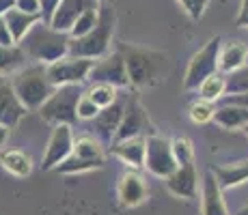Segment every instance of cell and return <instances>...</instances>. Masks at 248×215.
<instances>
[{
  "instance_id": "d6986e66",
  "label": "cell",
  "mask_w": 248,
  "mask_h": 215,
  "mask_svg": "<svg viewBox=\"0 0 248 215\" xmlns=\"http://www.w3.org/2000/svg\"><path fill=\"white\" fill-rule=\"evenodd\" d=\"M110 153L114 157L127 164L130 168H145V153H147V136L130 138V140H119L110 144Z\"/></svg>"
},
{
  "instance_id": "74e56055",
  "label": "cell",
  "mask_w": 248,
  "mask_h": 215,
  "mask_svg": "<svg viewBox=\"0 0 248 215\" xmlns=\"http://www.w3.org/2000/svg\"><path fill=\"white\" fill-rule=\"evenodd\" d=\"M235 26L237 28H248V0H242V7H240V13H237Z\"/></svg>"
},
{
  "instance_id": "836d02e7",
  "label": "cell",
  "mask_w": 248,
  "mask_h": 215,
  "mask_svg": "<svg viewBox=\"0 0 248 215\" xmlns=\"http://www.w3.org/2000/svg\"><path fill=\"white\" fill-rule=\"evenodd\" d=\"M16 9L31 15H41V2L39 0H16Z\"/></svg>"
},
{
  "instance_id": "1f68e13d",
  "label": "cell",
  "mask_w": 248,
  "mask_h": 215,
  "mask_svg": "<svg viewBox=\"0 0 248 215\" xmlns=\"http://www.w3.org/2000/svg\"><path fill=\"white\" fill-rule=\"evenodd\" d=\"M181 4V9L186 11V15L190 17V20H201L205 9H207V4L212 2V0H177Z\"/></svg>"
},
{
  "instance_id": "e0dca14e",
  "label": "cell",
  "mask_w": 248,
  "mask_h": 215,
  "mask_svg": "<svg viewBox=\"0 0 248 215\" xmlns=\"http://www.w3.org/2000/svg\"><path fill=\"white\" fill-rule=\"evenodd\" d=\"M201 213L203 215H229L225 198H222V187L218 183L216 174L212 170L205 172L201 181Z\"/></svg>"
},
{
  "instance_id": "60d3db41",
  "label": "cell",
  "mask_w": 248,
  "mask_h": 215,
  "mask_svg": "<svg viewBox=\"0 0 248 215\" xmlns=\"http://www.w3.org/2000/svg\"><path fill=\"white\" fill-rule=\"evenodd\" d=\"M235 215H248V204H246V207H244V209H240V211H237Z\"/></svg>"
},
{
  "instance_id": "ffe728a7",
  "label": "cell",
  "mask_w": 248,
  "mask_h": 215,
  "mask_svg": "<svg viewBox=\"0 0 248 215\" xmlns=\"http://www.w3.org/2000/svg\"><path fill=\"white\" fill-rule=\"evenodd\" d=\"M248 60V47L242 41H231L220 47V56H218V71L220 73H233L240 67H244Z\"/></svg>"
},
{
  "instance_id": "30bf717a",
  "label": "cell",
  "mask_w": 248,
  "mask_h": 215,
  "mask_svg": "<svg viewBox=\"0 0 248 215\" xmlns=\"http://www.w3.org/2000/svg\"><path fill=\"white\" fill-rule=\"evenodd\" d=\"M91 84H110L117 88H125L130 86V75H127V67L123 60L121 52H110L108 56L95 60L93 69L89 73Z\"/></svg>"
},
{
  "instance_id": "7bdbcfd3",
  "label": "cell",
  "mask_w": 248,
  "mask_h": 215,
  "mask_svg": "<svg viewBox=\"0 0 248 215\" xmlns=\"http://www.w3.org/2000/svg\"><path fill=\"white\" fill-rule=\"evenodd\" d=\"M244 131H246V136H248V125H246V127H244Z\"/></svg>"
},
{
  "instance_id": "4316f807",
  "label": "cell",
  "mask_w": 248,
  "mask_h": 215,
  "mask_svg": "<svg viewBox=\"0 0 248 215\" xmlns=\"http://www.w3.org/2000/svg\"><path fill=\"white\" fill-rule=\"evenodd\" d=\"M87 95L93 99V103L99 110H104V108L112 106V103L119 99V88L117 86H110V84H91Z\"/></svg>"
},
{
  "instance_id": "7402d4cb",
  "label": "cell",
  "mask_w": 248,
  "mask_h": 215,
  "mask_svg": "<svg viewBox=\"0 0 248 215\" xmlns=\"http://www.w3.org/2000/svg\"><path fill=\"white\" fill-rule=\"evenodd\" d=\"M0 166L9 172V174L17 176V179H26L32 172V159L24 151L7 149L0 153Z\"/></svg>"
},
{
  "instance_id": "6da1fadb",
  "label": "cell",
  "mask_w": 248,
  "mask_h": 215,
  "mask_svg": "<svg viewBox=\"0 0 248 215\" xmlns=\"http://www.w3.org/2000/svg\"><path fill=\"white\" fill-rule=\"evenodd\" d=\"M119 52L125 60L130 86H134V88H154L169 78L170 58L166 52L151 50V47H138L132 43H121Z\"/></svg>"
},
{
  "instance_id": "4fadbf2b",
  "label": "cell",
  "mask_w": 248,
  "mask_h": 215,
  "mask_svg": "<svg viewBox=\"0 0 248 215\" xmlns=\"http://www.w3.org/2000/svg\"><path fill=\"white\" fill-rule=\"evenodd\" d=\"M123 112H125V99L123 101L117 99L112 106L99 110V114L93 118V131L102 144H112L114 142V136H117L119 125H121Z\"/></svg>"
},
{
  "instance_id": "ee69618b",
  "label": "cell",
  "mask_w": 248,
  "mask_h": 215,
  "mask_svg": "<svg viewBox=\"0 0 248 215\" xmlns=\"http://www.w3.org/2000/svg\"><path fill=\"white\" fill-rule=\"evenodd\" d=\"M246 65H248V60H246Z\"/></svg>"
},
{
  "instance_id": "484cf974",
  "label": "cell",
  "mask_w": 248,
  "mask_h": 215,
  "mask_svg": "<svg viewBox=\"0 0 248 215\" xmlns=\"http://www.w3.org/2000/svg\"><path fill=\"white\" fill-rule=\"evenodd\" d=\"M199 93H201V99L205 101H218V99H222L227 95V75L225 73H214L209 75L205 82L199 86Z\"/></svg>"
},
{
  "instance_id": "ba28073f",
  "label": "cell",
  "mask_w": 248,
  "mask_h": 215,
  "mask_svg": "<svg viewBox=\"0 0 248 215\" xmlns=\"http://www.w3.org/2000/svg\"><path fill=\"white\" fill-rule=\"evenodd\" d=\"M93 65H95V60H91V58H80V56L67 54L65 58L56 60V63L46 65V69H47V78H50L52 86L59 88V86L87 82Z\"/></svg>"
},
{
  "instance_id": "8fae6325",
  "label": "cell",
  "mask_w": 248,
  "mask_h": 215,
  "mask_svg": "<svg viewBox=\"0 0 248 215\" xmlns=\"http://www.w3.org/2000/svg\"><path fill=\"white\" fill-rule=\"evenodd\" d=\"M74 129L71 125H54L50 133V140L44 151V159H41V168L44 170H56L65 159L74 153Z\"/></svg>"
},
{
  "instance_id": "5b68a950",
  "label": "cell",
  "mask_w": 248,
  "mask_h": 215,
  "mask_svg": "<svg viewBox=\"0 0 248 215\" xmlns=\"http://www.w3.org/2000/svg\"><path fill=\"white\" fill-rule=\"evenodd\" d=\"M82 95H84V90L80 84H69V86L54 88V93L39 108L41 118L46 123H52V125H74L78 121L76 108H78V101Z\"/></svg>"
},
{
  "instance_id": "7c38bea8",
  "label": "cell",
  "mask_w": 248,
  "mask_h": 215,
  "mask_svg": "<svg viewBox=\"0 0 248 215\" xmlns=\"http://www.w3.org/2000/svg\"><path fill=\"white\" fill-rule=\"evenodd\" d=\"M149 127H151V121H149V116H147L142 103L138 101L136 95H127L125 112H123L121 125H119V131H117V136H114V142L145 136V129H149Z\"/></svg>"
},
{
  "instance_id": "3957f363",
  "label": "cell",
  "mask_w": 248,
  "mask_h": 215,
  "mask_svg": "<svg viewBox=\"0 0 248 215\" xmlns=\"http://www.w3.org/2000/svg\"><path fill=\"white\" fill-rule=\"evenodd\" d=\"M99 22L89 35L78 37L69 41V54L80 56V58L99 60L110 54V43L114 35V24H117V13L108 0H99Z\"/></svg>"
},
{
  "instance_id": "b9f144b4",
  "label": "cell",
  "mask_w": 248,
  "mask_h": 215,
  "mask_svg": "<svg viewBox=\"0 0 248 215\" xmlns=\"http://www.w3.org/2000/svg\"><path fill=\"white\" fill-rule=\"evenodd\" d=\"M89 2H91V4H99V0H89Z\"/></svg>"
},
{
  "instance_id": "8992f818",
  "label": "cell",
  "mask_w": 248,
  "mask_h": 215,
  "mask_svg": "<svg viewBox=\"0 0 248 215\" xmlns=\"http://www.w3.org/2000/svg\"><path fill=\"white\" fill-rule=\"evenodd\" d=\"M104 164H106L104 144L93 136H82L76 138L74 153L56 168V172H61V174H80V172L104 168Z\"/></svg>"
},
{
  "instance_id": "f546056e",
  "label": "cell",
  "mask_w": 248,
  "mask_h": 215,
  "mask_svg": "<svg viewBox=\"0 0 248 215\" xmlns=\"http://www.w3.org/2000/svg\"><path fill=\"white\" fill-rule=\"evenodd\" d=\"M248 93V65L240 67L237 71L227 75V95Z\"/></svg>"
},
{
  "instance_id": "603a6c76",
  "label": "cell",
  "mask_w": 248,
  "mask_h": 215,
  "mask_svg": "<svg viewBox=\"0 0 248 215\" xmlns=\"http://www.w3.org/2000/svg\"><path fill=\"white\" fill-rule=\"evenodd\" d=\"M212 172L216 174L222 189H233L248 181V159L237 161V164H231V166H216Z\"/></svg>"
},
{
  "instance_id": "9c48e42d",
  "label": "cell",
  "mask_w": 248,
  "mask_h": 215,
  "mask_svg": "<svg viewBox=\"0 0 248 215\" xmlns=\"http://www.w3.org/2000/svg\"><path fill=\"white\" fill-rule=\"evenodd\" d=\"M145 168L158 179H166L177 170V159L173 153V140L162 136H147Z\"/></svg>"
},
{
  "instance_id": "83f0119b",
  "label": "cell",
  "mask_w": 248,
  "mask_h": 215,
  "mask_svg": "<svg viewBox=\"0 0 248 215\" xmlns=\"http://www.w3.org/2000/svg\"><path fill=\"white\" fill-rule=\"evenodd\" d=\"M97 7H99V4H97ZM97 7L87 9V11L78 17V22L74 24V28H71V32H69L71 39H78V37L89 35V32L97 26V22H99V9Z\"/></svg>"
},
{
  "instance_id": "5bb4252c",
  "label": "cell",
  "mask_w": 248,
  "mask_h": 215,
  "mask_svg": "<svg viewBox=\"0 0 248 215\" xmlns=\"http://www.w3.org/2000/svg\"><path fill=\"white\" fill-rule=\"evenodd\" d=\"M117 196H119V202H121L123 207L134 209V207H140V204L147 200L149 189H147L145 179H142L138 172L127 170V172H123L121 179H119Z\"/></svg>"
},
{
  "instance_id": "44dd1931",
  "label": "cell",
  "mask_w": 248,
  "mask_h": 215,
  "mask_svg": "<svg viewBox=\"0 0 248 215\" xmlns=\"http://www.w3.org/2000/svg\"><path fill=\"white\" fill-rule=\"evenodd\" d=\"M214 123L222 129H244L248 125V108L235 103H222L214 112Z\"/></svg>"
},
{
  "instance_id": "4dcf8cb0",
  "label": "cell",
  "mask_w": 248,
  "mask_h": 215,
  "mask_svg": "<svg viewBox=\"0 0 248 215\" xmlns=\"http://www.w3.org/2000/svg\"><path fill=\"white\" fill-rule=\"evenodd\" d=\"M173 153H175V159H177V166L192 164L194 161V146L188 138H175L173 140Z\"/></svg>"
},
{
  "instance_id": "ac0fdd59",
  "label": "cell",
  "mask_w": 248,
  "mask_h": 215,
  "mask_svg": "<svg viewBox=\"0 0 248 215\" xmlns=\"http://www.w3.org/2000/svg\"><path fill=\"white\" fill-rule=\"evenodd\" d=\"M26 112L28 110L17 99L11 82H0V125L9 129L17 127V123L22 121Z\"/></svg>"
},
{
  "instance_id": "d6a6232c",
  "label": "cell",
  "mask_w": 248,
  "mask_h": 215,
  "mask_svg": "<svg viewBox=\"0 0 248 215\" xmlns=\"http://www.w3.org/2000/svg\"><path fill=\"white\" fill-rule=\"evenodd\" d=\"M76 114H78V118H82V121H93V118L99 114V108L93 103V99L87 95V90H84V95L80 97L78 108H76Z\"/></svg>"
},
{
  "instance_id": "9a60e30c",
  "label": "cell",
  "mask_w": 248,
  "mask_h": 215,
  "mask_svg": "<svg viewBox=\"0 0 248 215\" xmlns=\"http://www.w3.org/2000/svg\"><path fill=\"white\" fill-rule=\"evenodd\" d=\"M166 189L177 198H197L199 194V170L192 164L177 166V170L170 176H166Z\"/></svg>"
},
{
  "instance_id": "f35d334b",
  "label": "cell",
  "mask_w": 248,
  "mask_h": 215,
  "mask_svg": "<svg viewBox=\"0 0 248 215\" xmlns=\"http://www.w3.org/2000/svg\"><path fill=\"white\" fill-rule=\"evenodd\" d=\"M11 9H16V0H0V17H4Z\"/></svg>"
},
{
  "instance_id": "ab89813d",
  "label": "cell",
  "mask_w": 248,
  "mask_h": 215,
  "mask_svg": "<svg viewBox=\"0 0 248 215\" xmlns=\"http://www.w3.org/2000/svg\"><path fill=\"white\" fill-rule=\"evenodd\" d=\"M9 133H11V129H9V127H4V125H0V149H2V146L7 144V140H9Z\"/></svg>"
},
{
  "instance_id": "52a82bcc",
  "label": "cell",
  "mask_w": 248,
  "mask_h": 215,
  "mask_svg": "<svg viewBox=\"0 0 248 215\" xmlns=\"http://www.w3.org/2000/svg\"><path fill=\"white\" fill-rule=\"evenodd\" d=\"M220 47H222L220 37H212V39L190 58L188 67H186V75H184V90H199V86H201L209 75L218 73Z\"/></svg>"
},
{
  "instance_id": "8d00e7d4",
  "label": "cell",
  "mask_w": 248,
  "mask_h": 215,
  "mask_svg": "<svg viewBox=\"0 0 248 215\" xmlns=\"http://www.w3.org/2000/svg\"><path fill=\"white\" fill-rule=\"evenodd\" d=\"M222 103H235V106L248 108V93H242V95H225V97H222Z\"/></svg>"
},
{
  "instance_id": "7a4b0ae2",
  "label": "cell",
  "mask_w": 248,
  "mask_h": 215,
  "mask_svg": "<svg viewBox=\"0 0 248 215\" xmlns=\"http://www.w3.org/2000/svg\"><path fill=\"white\" fill-rule=\"evenodd\" d=\"M69 41H71V37L67 32L54 30L50 24H46L41 20L22 39L20 47L24 50L26 58L35 60L39 65H52L69 54Z\"/></svg>"
},
{
  "instance_id": "e575fe53",
  "label": "cell",
  "mask_w": 248,
  "mask_h": 215,
  "mask_svg": "<svg viewBox=\"0 0 248 215\" xmlns=\"http://www.w3.org/2000/svg\"><path fill=\"white\" fill-rule=\"evenodd\" d=\"M0 45H4V47L17 45L16 39H13V35H11V28H9L7 22H4V17H0Z\"/></svg>"
},
{
  "instance_id": "d4e9b609",
  "label": "cell",
  "mask_w": 248,
  "mask_h": 215,
  "mask_svg": "<svg viewBox=\"0 0 248 215\" xmlns=\"http://www.w3.org/2000/svg\"><path fill=\"white\" fill-rule=\"evenodd\" d=\"M26 67V54L20 45H0V75H13Z\"/></svg>"
},
{
  "instance_id": "2e32d148",
  "label": "cell",
  "mask_w": 248,
  "mask_h": 215,
  "mask_svg": "<svg viewBox=\"0 0 248 215\" xmlns=\"http://www.w3.org/2000/svg\"><path fill=\"white\" fill-rule=\"evenodd\" d=\"M91 7H97V4H91L89 0H61L59 7H56L54 13H52L50 26L54 28V30L67 32L69 35L74 24L78 22V17Z\"/></svg>"
},
{
  "instance_id": "d590c367",
  "label": "cell",
  "mask_w": 248,
  "mask_h": 215,
  "mask_svg": "<svg viewBox=\"0 0 248 215\" xmlns=\"http://www.w3.org/2000/svg\"><path fill=\"white\" fill-rule=\"evenodd\" d=\"M39 2H41V20L46 24H50L52 13H54V9L59 7L61 0H39Z\"/></svg>"
},
{
  "instance_id": "277c9868",
  "label": "cell",
  "mask_w": 248,
  "mask_h": 215,
  "mask_svg": "<svg viewBox=\"0 0 248 215\" xmlns=\"http://www.w3.org/2000/svg\"><path fill=\"white\" fill-rule=\"evenodd\" d=\"M11 86L26 110H39L47 101V97L54 93V86L47 78L46 65L39 63L28 65L17 73H13Z\"/></svg>"
},
{
  "instance_id": "f6af8a7d",
  "label": "cell",
  "mask_w": 248,
  "mask_h": 215,
  "mask_svg": "<svg viewBox=\"0 0 248 215\" xmlns=\"http://www.w3.org/2000/svg\"><path fill=\"white\" fill-rule=\"evenodd\" d=\"M0 82H2V80H0Z\"/></svg>"
},
{
  "instance_id": "cb8c5ba5",
  "label": "cell",
  "mask_w": 248,
  "mask_h": 215,
  "mask_svg": "<svg viewBox=\"0 0 248 215\" xmlns=\"http://www.w3.org/2000/svg\"><path fill=\"white\" fill-rule=\"evenodd\" d=\"M4 22L9 24L13 39H16V43L20 45L24 37L31 32V28L35 26L37 22H41V15H31V13H24L20 9H11V11L4 15Z\"/></svg>"
},
{
  "instance_id": "f1b7e54d",
  "label": "cell",
  "mask_w": 248,
  "mask_h": 215,
  "mask_svg": "<svg viewBox=\"0 0 248 215\" xmlns=\"http://www.w3.org/2000/svg\"><path fill=\"white\" fill-rule=\"evenodd\" d=\"M214 112H216V108H214L212 101L199 99V101H194L192 106H190L188 116H190V121L197 123V125H205V123L214 121Z\"/></svg>"
}]
</instances>
